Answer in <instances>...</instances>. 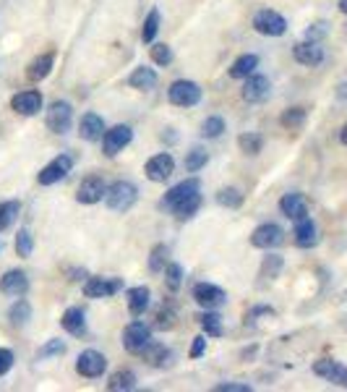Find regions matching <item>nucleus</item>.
Returning a JSON list of instances; mask_svg holds the SVG:
<instances>
[{"label":"nucleus","instance_id":"obj_34","mask_svg":"<svg viewBox=\"0 0 347 392\" xmlns=\"http://www.w3.org/2000/svg\"><path fill=\"white\" fill-rule=\"evenodd\" d=\"M157 32H159V11L152 8L149 11V16L144 18V27H141V39H144L146 45H152L155 42Z\"/></svg>","mask_w":347,"mask_h":392},{"label":"nucleus","instance_id":"obj_2","mask_svg":"<svg viewBox=\"0 0 347 392\" xmlns=\"http://www.w3.org/2000/svg\"><path fill=\"white\" fill-rule=\"evenodd\" d=\"M155 343L152 338V327L144 324V322H131L126 329H123V346H126L128 353L133 356H144V350Z\"/></svg>","mask_w":347,"mask_h":392},{"label":"nucleus","instance_id":"obj_26","mask_svg":"<svg viewBox=\"0 0 347 392\" xmlns=\"http://www.w3.org/2000/svg\"><path fill=\"white\" fill-rule=\"evenodd\" d=\"M128 84L133 87V89H141V91H149L157 87V71L155 68H146V65H138L133 68V73L128 76Z\"/></svg>","mask_w":347,"mask_h":392},{"label":"nucleus","instance_id":"obj_6","mask_svg":"<svg viewBox=\"0 0 347 392\" xmlns=\"http://www.w3.org/2000/svg\"><path fill=\"white\" fill-rule=\"evenodd\" d=\"M133 141V128L131 126H112L105 131V137H102V152L107 157H115L118 152H123L128 144Z\"/></svg>","mask_w":347,"mask_h":392},{"label":"nucleus","instance_id":"obj_8","mask_svg":"<svg viewBox=\"0 0 347 392\" xmlns=\"http://www.w3.org/2000/svg\"><path fill=\"white\" fill-rule=\"evenodd\" d=\"M123 291V280L120 277H89L84 283V296L86 298H112L115 293Z\"/></svg>","mask_w":347,"mask_h":392},{"label":"nucleus","instance_id":"obj_17","mask_svg":"<svg viewBox=\"0 0 347 392\" xmlns=\"http://www.w3.org/2000/svg\"><path fill=\"white\" fill-rule=\"evenodd\" d=\"M11 108H13V113H18V115L32 118V115H37V113L42 110V94H39L37 89L18 91V94L11 97Z\"/></svg>","mask_w":347,"mask_h":392},{"label":"nucleus","instance_id":"obj_4","mask_svg":"<svg viewBox=\"0 0 347 392\" xmlns=\"http://www.w3.org/2000/svg\"><path fill=\"white\" fill-rule=\"evenodd\" d=\"M254 29L264 37H282L287 32V18L272 8H264L254 16Z\"/></svg>","mask_w":347,"mask_h":392},{"label":"nucleus","instance_id":"obj_51","mask_svg":"<svg viewBox=\"0 0 347 392\" xmlns=\"http://www.w3.org/2000/svg\"><path fill=\"white\" fill-rule=\"evenodd\" d=\"M339 141H342V144L347 146V126L342 128V131H339Z\"/></svg>","mask_w":347,"mask_h":392},{"label":"nucleus","instance_id":"obj_47","mask_svg":"<svg viewBox=\"0 0 347 392\" xmlns=\"http://www.w3.org/2000/svg\"><path fill=\"white\" fill-rule=\"evenodd\" d=\"M13 369V350L0 348V377H6Z\"/></svg>","mask_w":347,"mask_h":392},{"label":"nucleus","instance_id":"obj_21","mask_svg":"<svg viewBox=\"0 0 347 392\" xmlns=\"http://www.w3.org/2000/svg\"><path fill=\"white\" fill-rule=\"evenodd\" d=\"M295 246L301 248H313L319 244V228H316V222L310 217H303L295 222Z\"/></svg>","mask_w":347,"mask_h":392},{"label":"nucleus","instance_id":"obj_39","mask_svg":"<svg viewBox=\"0 0 347 392\" xmlns=\"http://www.w3.org/2000/svg\"><path fill=\"white\" fill-rule=\"evenodd\" d=\"M207 163H209V155H207L204 149H199V146L185 155V170H188V173H199L201 167H207Z\"/></svg>","mask_w":347,"mask_h":392},{"label":"nucleus","instance_id":"obj_36","mask_svg":"<svg viewBox=\"0 0 347 392\" xmlns=\"http://www.w3.org/2000/svg\"><path fill=\"white\" fill-rule=\"evenodd\" d=\"M21 204L18 201H0V230H6L13 225V220L18 217Z\"/></svg>","mask_w":347,"mask_h":392},{"label":"nucleus","instance_id":"obj_22","mask_svg":"<svg viewBox=\"0 0 347 392\" xmlns=\"http://www.w3.org/2000/svg\"><path fill=\"white\" fill-rule=\"evenodd\" d=\"M60 324H63V329L68 335H73V338H84L86 335V314L79 306L65 309L63 317H60Z\"/></svg>","mask_w":347,"mask_h":392},{"label":"nucleus","instance_id":"obj_5","mask_svg":"<svg viewBox=\"0 0 347 392\" xmlns=\"http://www.w3.org/2000/svg\"><path fill=\"white\" fill-rule=\"evenodd\" d=\"M71 170H73V157L71 155H58L55 160H50V163L39 170L37 181H39V186H53V183L68 178Z\"/></svg>","mask_w":347,"mask_h":392},{"label":"nucleus","instance_id":"obj_40","mask_svg":"<svg viewBox=\"0 0 347 392\" xmlns=\"http://www.w3.org/2000/svg\"><path fill=\"white\" fill-rule=\"evenodd\" d=\"M282 256L280 254H269V256H264V265H261V277L264 280H274L277 274L282 272Z\"/></svg>","mask_w":347,"mask_h":392},{"label":"nucleus","instance_id":"obj_37","mask_svg":"<svg viewBox=\"0 0 347 392\" xmlns=\"http://www.w3.org/2000/svg\"><path fill=\"white\" fill-rule=\"evenodd\" d=\"M237 146H240L246 155H258V152L264 149V139L258 137V134H240V137H237Z\"/></svg>","mask_w":347,"mask_h":392},{"label":"nucleus","instance_id":"obj_35","mask_svg":"<svg viewBox=\"0 0 347 392\" xmlns=\"http://www.w3.org/2000/svg\"><path fill=\"white\" fill-rule=\"evenodd\" d=\"M170 251H167V246L164 244H157L155 248H152V254H149V270L152 272H164V267L170 265Z\"/></svg>","mask_w":347,"mask_h":392},{"label":"nucleus","instance_id":"obj_23","mask_svg":"<svg viewBox=\"0 0 347 392\" xmlns=\"http://www.w3.org/2000/svg\"><path fill=\"white\" fill-rule=\"evenodd\" d=\"M105 120L97 115V113H86L81 118V123H79V137L84 139V141H100L102 137H105Z\"/></svg>","mask_w":347,"mask_h":392},{"label":"nucleus","instance_id":"obj_12","mask_svg":"<svg viewBox=\"0 0 347 392\" xmlns=\"http://www.w3.org/2000/svg\"><path fill=\"white\" fill-rule=\"evenodd\" d=\"M282 241H284V230L280 228L277 222H264V225H258V228L251 233V244H254L256 248H264V251L280 246Z\"/></svg>","mask_w":347,"mask_h":392},{"label":"nucleus","instance_id":"obj_14","mask_svg":"<svg viewBox=\"0 0 347 392\" xmlns=\"http://www.w3.org/2000/svg\"><path fill=\"white\" fill-rule=\"evenodd\" d=\"M269 91H272V84H269V79H266V76H261V73H251V76L246 79V84H243L240 97H243L246 102H251V105H256V102L269 100Z\"/></svg>","mask_w":347,"mask_h":392},{"label":"nucleus","instance_id":"obj_29","mask_svg":"<svg viewBox=\"0 0 347 392\" xmlns=\"http://www.w3.org/2000/svg\"><path fill=\"white\" fill-rule=\"evenodd\" d=\"M107 390L110 392H131L136 390V374L131 369H120L107 379Z\"/></svg>","mask_w":347,"mask_h":392},{"label":"nucleus","instance_id":"obj_27","mask_svg":"<svg viewBox=\"0 0 347 392\" xmlns=\"http://www.w3.org/2000/svg\"><path fill=\"white\" fill-rule=\"evenodd\" d=\"M256 68H258V55L246 53L230 65V76H233V79H248L251 73H256Z\"/></svg>","mask_w":347,"mask_h":392},{"label":"nucleus","instance_id":"obj_52","mask_svg":"<svg viewBox=\"0 0 347 392\" xmlns=\"http://www.w3.org/2000/svg\"><path fill=\"white\" fill-rule=\"evenodd\" d=\"M337 6H339V11H342V13H345V16H347V0H339Z\"/></svg>","mask_w":347,"mask_h":392},{"label":"nucleus","instance_id":"obj_50","mask_svg":"<svg viewBox=\"0 0 347 392\" xmlns=\"http://www.w3.org/2000/svg\"><path fill=\"white\" fill-rule=\"evenodd\" d=\"M324 27H327V24H316L313 29H308V34H306V37H308V39H316V37L327 34V29H324Z\"/></svg>","mask_w":347,"mask_h":392},{"label":"nucleus","instance_id":"obj_30","mask_svg":"<svg viewBox=\"0 0 347 392\" xmlns=\"http://www.w3.org/2000/svg\"><path fill=\"white\" fill-rule=\"evenodd\" d=\"M199 210H201V191H196V194H191V196H185L181 204H175L173 215H175V220H181L183 222V220H191Z\"/></svg>","mask_w":347,"mask_h":392},{"label":"nucleus","instance_id":"obj_44","mask_svg":"<svg viewBox=\"0 0 347 392\" xmlns=\"http://www.w3.org/2000/svg\"><path fill=\"white\" fill-rule=\"evenodd\" d=\"M149 53H152V61H155L157 65H170L173 63V47L170 45H162V42H159V45H152Z\"/></svg>","mask_w":347,"mask_h":392},{"label":"nucleus","instance_id":"obj_7","mask_svg":"<svg viewBox=\"0 0 347 392\" xmlns=\"http://www.w3.org/2000/svg\"><path fill=\"white\" fill-rule=\"evenodd\" d=\"M191 296L201 309H219V306L228 303V293L222 291L219 285H211V283H196Z\"/></svg>","mask_w":347,"mask_h":392},{"label":"nucleus","instance_id":"obj_32","mask_svg":"<svg viewBox=\"0 0 347 392\" xmlns=\"http://www.w3.org/2000/svg\"><path fill=\"white\" fill-rule=\"evenodd\" d=\"M144 358L152 366H164V364H170L173 350H170V348H164V346H157V343H152V346L144 350Z\"/></svg>","mask_w":347,"mask_h":392},{"label":"nucleus","instance_id":"obj_11","mask_svg":"<svg viewBox=\"0 0 347 392\" xmlns=\"http://www.w3.org/2000/svg\"><path fill=\"white\" fill-rule=\"evenodd\" d=\"M76 372L81 377H86V379H97V377H102L105 372H107V358L102 356L100 350H84L81 356L76 358Z\"/></svg>","mask_w":347,"mask_h":392},{"label":"nucleus","instance_id":"obj_1","mask_svg":"<svg viewBox=\"0 0 347 392\" xmlns=\"http://www.w3.org/2000/svg\"><path fill=\"white\" fill-rule=\"evenodd\" d=\"M138 201V189L131 181H115L105 191V204L112 212H128Z\"/></svg>","mask_w":347,"mask_h":392},{"label":"nucleus","instance_id":"obj_49","mask_svg":"<svg viewBox=\"0 0 347 392\" xmlns=\"http://www.w3.org/2000/svg\"><path fill=\"white\" fill-rule=\"evenodd\" d=\"M204 353H207V338H204V335H199V338H193V346H191V353H188V356L201 358Z\"/></svg>","mask_w":347,"mask_h":392},{"label":"nucleus","instance_id":"obj_13","mask_svg":"<svg viewBox=\"0 0 347 392\" xmlns=\"http://www.w3.org/2000/svg\"><path fill=\"white\" fill-rule=\"evenodd\" d=\"M292 55H295V61H298V63L308 65V68H316V65H321V63H324V58H327V53H324L321 42H316V39L298 42V45L292 47Z\"/></svg>","mask_w":347,"mask_h":392},{"label":"nucleus","instance_id":"obj_42","mask_svg":"<svg viewBox=\"0 0 347 392\" xmlns=\"http://www.w3.org/2000/svg\"><path fill=\"white\" fill-rule=\"evenodd\" d=\"M222 131H225V120L219 118V115H211V118L201 123V137L204 139H219Z\"/></svg>","mask_w":347,"mask_h":392},{"label":"nucleus","instance_id":"obj_33","mask_svg":"<svg viewBox=\"0 0 347 392\" xmlns=\"http://www.w3.org/2000/svg\"><path fill=\"white\" fill-rule=\"evenodd\" d=\"M217 204L219 207H228V210H237V207L243 204V194H240V189H235V186H230V189H219Z\"/></svg>","mask_w":347,"mask_h":392},{"label":"nucleus","instance_id":"obj_16","mask_svg":"<svg viewBox=\"0 0 347 392\" xmlns=\"http://www.w3.org/2000/svg\"><path fill=\"white\" fill-rule=\"evenodd\" d=\"M105 191H107V183L102 181L100 175H89L79 183V191H76V201L79 204H97V201L105 199Z\"/></svg>","mask_w":347,"mask_h":392},{"label":"nucleus","instance_id":"obj_48","mask_svg":"<svg viewBox=\"0 0 347 392\" xmlns=\"http://www.w3.org/2000/svg\"><path fill=\"white\" fill-rule=\"evenodd\" d=\"M217 392H251L254 387L251 384H237V382H222L214 387Z\"/></svg>","mask_w":347,"mask_h":392},{"label":"nucleus","instance_id":"obj_18","mask_svg":"<svg viewBox=\"0 0 347 392\" xmlns=\"http://www.w3.org/2000/svg\"><path fill=\"white\" fill-rule=\"evenodd\" d=\"M313 374L324 377L327 382L339 384V387H347V366H342L339 361H332V358H321L313 364Z\"/></svg>","mask_w":347,"mask_h":392},{"label":"nucleus","instance_id":"obj_19","mask_svg":"<svg viewBox=\"0 0 347 392\" xmlns=\"http://www.w3.org/2000/svg\"><path fill=\"white\" fill-rule=\"evenodd\" d=\"M0 291L6 293V296H13V298L27 296V291H29L27 272H21V270H8V272L0 277Z\"/></svg>","mask_w":347,"mask_h":392},{"label":"nucleus","instance_id":"obj_31","mask_svg":"<svg viewBox=\"0 0 347 392\" xmlns=\"http://www.w3.org/2000/svg\"><path fill=\"white\" fill-rule=\"evenodd\" d=\"M8 320L13 327H24L29 320H32V306H29V301L21 296V298H16V303L8 309Z\"/></svg>","mask_w":347,"mask_h":392},{"label":"nucleus","instance_id":"obj_25","mask_svg":"<svg viewBox=\"0 0 347 392\" xmlns=\"http://www.w3.org/2000/svg\"><path fill=\"white\" fill-rule=\"evenodd\" d=\"M53 65H55V53L39 55V58H34V61L29 63L27 76L32 82H45L47 76H50V71H53Z\"/></svg>","mask_w":347,"mask_h":392},{"label":"nucleus","instance_id":"obj_41","mask_svg":"<svg viewBox=\"0 0 347 392\" xmlns=\"http://www.w3.org/2000/svg\"><path fill=\"white\" fill-rule=\"evenodd\" d=\"M32 251H34V238H32L29 228H21L16 236V254L21 256V259H29Z\"/></svg>","mask_w":347,"mask_h":392},{"label":"nucleus","instance_id":"obj_43","mask_svg":"<svg viewBox=\"0 0 347 392\" xmlns=\"http://www.w3.org/2000/svg\"><path fill=\"white\" fill-rule=\"evenodd\" d=\"M63 353H65V343H63V340L53 338V340H47L45 346H42V348H39V350H37V358L63 356Z\"/></svg>","mask_w":347,"mask_h":392},{"label":"nucleus","instance_id":"obj_3","mask_svg":"<svg viewBox=\"0 0 347 392\" xmlns=\"http://www.w3.org/2000/svg\"><path fill=\"white\" fill-rule=\"evenodd\" d=\"M167 100L178 108H193L201 102V87L196 82H188V79H178V82L170 84Z\"/></svg>","mask_w":347,"mask_h":392},{"label":"nucleus","instance_id":"obj_46","mask_svg":"<svg viewBox=\"0 0 347 392\" xmlns=\"http://www.w3.org/2000/svg\"><path fill=\"white\" fill-rule=\"evenodd\" d=\"M164 277H167V285H170V291H178L183 283V267L170 262V265L164 267Z\"/></svg>","mask_w":347,"mask_h":392},{"label":"nucleus","instance_id":"obj_28","mask_svg":"<svg viewBox=\"0 0 347 392\" xmlns=\"http://www.w3.org/2000/svg\"><path fill=\"white\" fill-rule=\"evenodd\" d=\"M199 324L207 338H222V335H225V324H222V317H219L217 311L207 309L199 317Z\"/></svg>","mask_w":347,"mask_h":392},{"label":"nucleus","instance_id":"obj_20","mask_svg":"<svg viewBox=\"0 0 347 392\" xmlns=\"http://www.w3.org/2000/svg\"><path fill=\"white\" fill-rule=\"evenodd\" d=\"M280 212H282L284 217L298 222V220L308 217V201H306L303 194H284L282 199H280Z\"/></svg>","mask_w":347,"mask_h":392},{"label":"nucleus","instance_id":"obj_10","mask_svg":"<svg viewBox=\"0 0 347 392\" xmlns=\"http://www.w3.org/2000/svg\"><path fill=\"white\" fill-rule=\"evenodd\" d=\"M144 173L152 183H164L175 173V160L170 152H159V155L149 157L144 165Z\"/></svg>","mask_w":347,"mask_h":392},{"label":"nucleus","instance_id":"obj_45","mask_svg":"<svg viewBox=\"0 0 347 392\" xmlns=\"http://www.w3.org/2000/svg\"><path fill=\"white\" fill-rule=\"evenodd\" d=\"M155 327L157 329H173L175 327V309L173 306H162V309L157 311Z\"/></svg>","mask_w":347,"mask_h":392},{"label":"nucleus","instance_id":"obj_9","mask_svg":"<svg viewBox=\"0 0 347 392\" xmlns=\"http://www.w3.org/2000/svg\"><path fill=\"white\" fill-rule=\"evenodd\" d=\"M73 123V108L71 102L65 100H55L50 108H47V128L53 134H65Z\"/></svg>","mask_w":347,"mask_h":392},{"label":"nucleus","instance_id":"obj_24","mask_svg":"<svg viewBox=\"0 0 347 392\" xmlns=\"http://www.w3.org/2000/svg\"><path fill=\"white\" fill-rule=\"evenodd\" d=\"M149 303H152V291L146 285H136V288L128 291V311H131V317H144Z\"/></svg>","mask_w":347,"mask_h":392},{"label":"nucleus","instance_id":"obj_15","mask_svg":"<svg viewBox=\"0 0 347 392\" xmlns=\"http://www.w3.org/2000/svg\"><path fill=\"white\" fill-rule=\"evenodd\" d=\"M196 191H201L199 178H185V181L175 183L173 189L164 194L162 201H159V207H162V210H167V212H173L175 204H181L185 196H191V194H196Z\"/></svg>","mask_w":347,"mask_h":392},{"label":"nucleus","instance_id":"obj_38","mask_svg":"<svg viewBox=\"0 0 347 392\" xmlns=\"http://www.w3.org/2000/svg\"><path fill=\"white\" fill-rule=\"evenodd\" d=\"M284 128H290V131H298V128L306 123V110L303 108H290L282 113V118H280Z\"/></svg>","mask_w":347,"mask_h":392}]
</instances>
